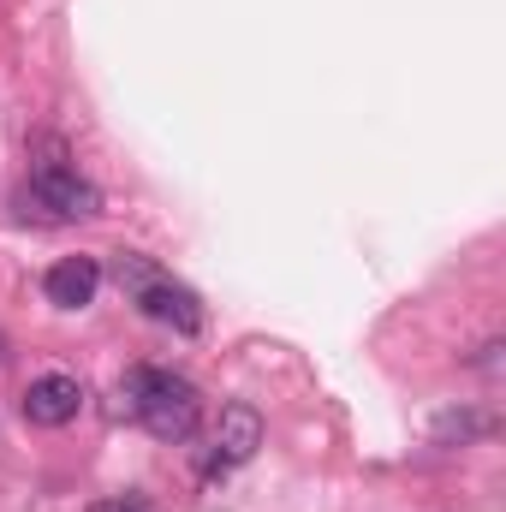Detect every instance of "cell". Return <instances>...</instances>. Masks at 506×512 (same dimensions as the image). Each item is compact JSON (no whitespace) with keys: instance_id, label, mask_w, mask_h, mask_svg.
Here are the masks:
<instances>
[{"instance_id":"1","label":"cell","mask_w":506,"mask_h":512,"mask_svg":"<svg viewBox=\"0 0 506 512\" xmlns=\"http://www.w3.org/2000/svg\"><path fill=\"white\" fill-rule=\"evenodd\" d=\"M120 399H126L131 417H137L155 441H167V447L191 441L197 423H203V393L185 382V376L161 370V364H137L126 382H120Z\"/></svg>"},{"instance_id":"2","label":"cell","mask_w":506,"mask_h":512,"mask_svg":"<svg viewBox=\"0 0 506 512\" xmlns=\"http://www.w3.org/2000/svg\"><path fill=\"white\" fill-rule=\"evenodd\" d=\"M114 280H120V292H126L149 322H161V328H173V334H185V340L203 334V322H209L203 298H197L185 280H173L161 262H149V256H137V251H120L114 256Z\"/></svg>"},{"instance_id":"3","label":"cell","mask_w":506,"mask_h":512,"mask_svg":"<svg viewBox=\"0 0 506 512\" xmlns=\"http://www.w3.org/2000/svg\"><path fill=\"white\" fill-rule=\"evenodd\" d=\"M24 215H42V221H90V215H102V191L66 161L60 143H42V155L30 161Z\"/></svg>"},{"instance_id":"4","label":"cell","mask_w":506,"mask_h":512,"mask_svg":"<svg viewBox=\"0 0 506 512\" xmlns=\"http://www.w3.org/2000/svg\"><path fill=\"white\" fill-rule=\"evenodd\" d=\"M84 411V382L78 376H36V382L24 387V417L36 423V429H66L72 417Z\"/></svg>"},{"instance_id":"5","label":"cell","mask_w":506,"mask_h":512,"mask_svg":"<svg viewBox=\"0 0 506 512\" xmlns=\"http://www.w3.org/2000/svg\"><path fill=\"white\" fill-rule=\"evenodd\" d=\"M96 286H102V262H96V256H60V262L42 274V292H48L54 310H84V304L96 298Z\"/></svg>"},{"instance_id":"6","label":"cell","mask_w":506,"mask_h":512,"mask_svg":"<svg viewBox=\"0 0 506 512\" xmlns=\"http://www.w3.org/2000/svg\"><path fill=\"white\" fill-rule=\"evenodd\" d=\"M256 447H262V417H256L251 405H227L221 411V423H215V471H233V465H245L256 459Z\"/></svg>"},{"instance_id":"7","label":"cell","mask_w":506,"mask_h":512,"mask_svg":"<svg viewBox=\"0 0 506 512\" xmlns=\"http://www.w3.org/2000/svg\"><path fill=\"white\" fill-rule=\"evenodd\" d=\"M483 435H495V417L489 411H441L435 417V441L441 447H453V441L465 447V441H483Z\"/></svg>"},{"instance_id":"8","label":"cell","mask_w":506,"mask_h":512,"mask_svg":"<svg viewBox=\"0 0 506 512\" xmlns=\"http://www.w3.org/2000/svg\"><path fill=\"white\" fill-rule=\"evenodd\" d=\"M84 512H149L143 495H102V501H90Z\"/></svg>"},{"instance_id":"9","label":"cell","mask_w":506,"mask_h":512,"mask_svg":"<svg viewBox=\"0 0 506 512\" xmlns=\"http://www.w3.org/2000/svg\"><path fill=\"white\" fill-rule=\"evenodd\" d=\"M477 370H501V340H489V346L477 352Z\"/></svg>"}]
</instances>
